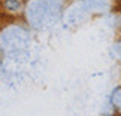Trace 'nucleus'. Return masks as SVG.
<instances>
[{
  "mask_svg": "<svg viewBox=\"0 0 121 116\" xmlns=\"http://www.w3.org/2000/svg\"><path fill=\"white\" fill-rule=\"evenodd\" d=\"M4 8L11 12H17L21 8V2L20 0H4Z\"/></svg>",
  "mask_w": 121,
  "mask_h": 116,
  "instance_id": "obj_1",
  "label": "nucleus"
},
{
  "mask_svg": "<svg viewBox=\"0 0 121 116\" xmlns=\"http://www.w3.org/2000/svg\"><path fill=\"white\" fill-rule=\"evenodd\" d=\"M120 2H121V0H120Z\"/></svg>",
  "mask_w": 121,
  "mask_h": 116,
  "instance_id": "obj_2",
  "label": "nucleus"
}]
</instances>
